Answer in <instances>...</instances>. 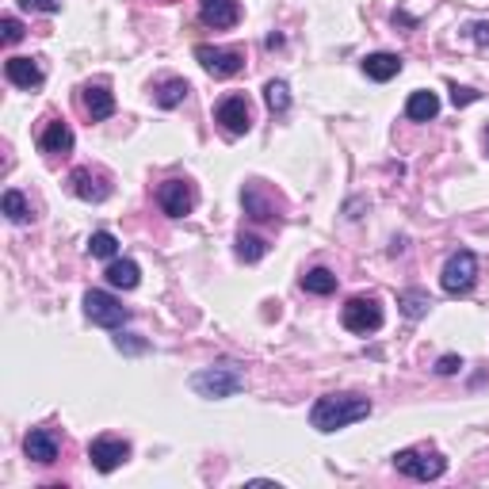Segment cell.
Masks as SVG:
<instances>
[{
  "label": "cell",
  "mask_w": 489,
  "mask_h": 489,
  "mask_svg": "<svg viewBox=\"0 0 489 489\" xmlns=\"http://www.w3.org/2000/svg\"><path fill=\"white\" fill-rule=\"evenodd\" d=\"M371 417V402L364 394H325L317 397L314 409H310V424L317 432H337V429H349V424Z\"/></svg>",
  "instance_id": "1"
},
{
  "label": "cell",
  "mask_w": 489,
  "mask_h": 489,
  "mask_svg": "<svg viewBox=\"0 0 489 489\" xmlns=\"http://www.w3.org/2000/svg\"><path fill=\"white\" fill-rule=\"evenodd\" d=\"M191 390L199 397H211V402H222V397H234L244 390V375L237 364H218V367H203L191 375Z\"/></svg>",
  "instance_id": "2"
},
{
  "label": "cell",
  "mask_w": 489,
  "mask_h": 489,
  "mask_svg": "<svg viewBox=\"0 0 489 489\" xmlns=\"http://www.w3.org/2000/svg\"><path fill=\"white\" fill-rule=\"evenodd\" d=\"M394 467L413 482H436V478H444L447 459L440 452H429V447H405V452L394 455Z\"/></svg>",
  "instance_id": "3"
},
{
  "label": "cell",
  "mask_w": 489,
  "mask_h": 489,
  "mask_svg": "<svg viewBox=\"0 0 489 489\" xmlns=\"http://www.w3.org/2000/svg\"><path fill=\"white\" fill-rule=\"evenodd\" d=\"M474 283H478V256L470 249H459V253L447 256V264L440 272V287L447 294H470Z\"/></svg>",
  "instance_id": "4"
},
{
  "label": "cell",
  "mask_w": 489,
  "mask_h": 489,
  "mask_svg": "<svg viewBox=\"0 0 489 489\" xmlns=\"http://www.w3.org/2000/svg\"><path fill=\"white\" fill-rule=\"evenodd\" d=\"M341 321H344V329H349V333L367 337V333L382 329V306H379V299H371V294H356V299L344 302Z\"/></svg>",
  "instance_id": "5"
},
{
  "label": "cell",
  "mask_w": 489,
  "mask_h": 489,
  "mask_svg": "<svg viewBox=\"0 0 489 489\" xmlns=\"http://www.w3.org/2000/svg\"><path fill=\"white\" fill-rule=\"evenodd\" d=\"M84 314L92 325H104V329H123L131 321V310L115 299L111 291H88L84 294Z\"/></svg>",
  "instance_id": "6"
},
{
  "label": "cell",
  "mask_w": 489,
  "mask_h": 489,
  "mask_svg": "<svg viewBox=\"0 0 489 489\" xmlns=\"http://www.w3.org/2000/svg\"><path fill=\"white\" fill-rule=\"evenodd\" d=\"M196 61L203 69H207L211 76H218V81H226V76H237L244 69V54L234 46H196Z\"/></svg>",
  "instance_id": "7"
},
{
  "label": "cell",
  "mask_w": 489,
  "mask_h": 489,
  "mask_svg": "<svg viewBox=\"0 0 489 489\" xmlns=\"http://www.w3.org/2000/svg\"><path fill=\"white\" fill-rule=\"evenodd\" d=\"M241 207L249 218H256V222H279V199L261 180H249V184L241 188Z\"/></svg>",
  "instance_id": "8"
},
{
  "label": "cell",
  "mask_w": 489,
  "mask_h": 489,
  "mask_svg": "<svg viewBox=\"0 0 489 489\" xmlns=\"http://www.w3.org/2000/svg\"><path fill=\"white\" fill-rule=\"evenodd\" d=\"M88 459H92V467L100 474H111L131 459V444L119 440V436H96L92 447H88Z\"/></svg>",
  "instance_id": "9"
},
{
  "label": "cell",
  "mask_w": 489,
  "mask_h": 489,
  "mask_svg": "<svg viewBox=\"0 0 489 489\" xmlns=\"http://www.w3.org/2000/svg\"><path fill=\"white\" fill-rule=\"evenodd\" d=\"M157 203L169 218H188L196 211V188H191L188 180H164L157 188Z\"/></svg>",
  "instance_id": "10"
},
{
  "label": "cell",
  "mask_w": 489,
  "mask_h": 489,
  "mask_svg": "<svg viewBox=\"0 0 489 489\" xmlns=\"http://www.w3.org/2000/svg\"><path fill=\"white\" fill-rule=\"evenodd\" d=\"M69 191H73L76 199H84V203H104L111 196V180L100 169H88V164H81V169L69 172Z\"/></svg>",
  "instance_id": "11"
},
{
  "label": "cell",
  "mask_w": 489,
  "mask_h": 489,
  "mask_svg": "<svg viewBox=\"0 0 489 489\" xmlns=\"http://www.w3.org/2000/svg\"><path fill=\"white\" fill-rule=\"evenodd\" d=\"M214 119L222 123V131L234 134V138L253 131V108H249V100L244 96H226L222 104L214 108Z\"/></svg>",
  "instance_id": "12"
},
{
  "label": "cell",
  "mask_w": 489,
  "mask_h": 489,
  "mask_svg": "<svg viewBox=\"0 0 489 489\" xmlns=\"http://www.w3.org/2000/svg\"><path fill=\"white\" fill-rule=\"evenodd\" d=\"M199 20L214 31H229L241 23V4L237 0H199Z\"/></svg>",
  "instance_id": "13"
},
{
  "label": "cell",
  "mask_w": 489,
  "mask_h": 489,
  "mask_svg": "<svg viewBox=\"0 0 489 489\" xmlns=\"http://www.w3.org/2000/svg\"><path fill=\"white\" fill-rule=\"evenodd\" d=\"M4 76H8V81L16 84V88H28V92H31V88H43L46 69L38 66L35 58H8V61H4Z\"/></svg>",
  "instance_id": "14"
},
{
  "label": "cell",
  "mask_w": 489,
  "mask_h": 489,
  "mask_svg": "<svg viewBox=\"0 0 489 489\" xmlns=\"http://www.w3.org/2000/svg\"><path fill=\"white\" fill-rule=\"evenodd\" d=\"M81 108L88 111V119H92V123L111 119V115H115V96L108 92L104 84H84L81 88Z\"/></svg>",
  "instance_id": "15"
},
{
  "label": "cell",
  "mask_w": 489,
  "mask_h": 489,
  "mask_svg": "<svg viewBox=\"0 0 489 489\" xmlns=\"http://www.w3.org/2000/svg\"><path fill=\"white\" fill-rule=\"evenodd\" d=\"M23 452H28V459L50 467V462L58 459V436L50 432V429H31V436L23 440Z\"/></svg>",
  "instance_id": "16"
},
{
  "label": "cell",
  "mask_w": 489,
  "mask_h": 489,
  "mask_svg": "<svg viewBox=\"0 0 489 489\" xmlns=\"http://www.w3.org/2000/svg\"><path fill=\"white\" fill-rule=\"evenodd\" d=\"M38 149L43 153H69L73 149V131H69V123H61V119H50L43 126V134H38Z\"/></svg>",
  "instance_id": "17"
},
{
  "label": "cell",
  "mask_w": 489,
  "mask_h": 489,
  "mask_svg": "<svg viewBox=\"0 0 489 489\" xmlns=\"http://www.w3.org/2000/svg\"><path fill=\"white\" fill-rule=\"evenodd\" d=\"M402 66H405V61L397 58V54H386V50H379V54H367V58H364V73L371 76V81H379V84L394 81V76L402 73Z\"/></svg>",
  "instance_id": "18"
},
{
  "label": "cell",
  "mask_w": 489,
  "mask_h": 489,
  "mask_svg": "<svg viewBox=\"0 0 489 489\" xmlns=\"http://www.w3.org/2000/svg\"><path fill=\"white\" fill-rule=\"evenodd\" d=\"M440 115V96L429 92V88H421V92H413L405 100V119H413V123H429Z\"/></svg>",
  "instance_id": "19"
},
{
  "label": "cell",
  "mask_w": 489,
  "mask_h": 489,
  "mask_svg": "<svg viewBox=\"0 0 489 489\" xmlns=\"http://www.w3.org/2000/svg\"><path fill=\"white\" fill-rule=\"evenodd\" d=\"M188 92H191V88H188L184 76H169V81H161L157 88H153V104L164 108V111H172V108L184 104Z\"/></svg>",
  "instance_id": "20"
},
{
  "label": "cell",
  "mask_w": 489,
  "mask_h": 489,
  "mask_svg": "<svg viewBox=\"0 0 489 489\" xmlns=\"http://www.w3.org/2000/svg\"><path fill=\"white\" fill-rule=\"evenodd\" d=\"M104 276H108V283H111L115 291H134L138 283H141V268L134 261H119V256H115Z\"/></svg>",
  "instance_id": "21"
},
{
  "label": "cell",
  "mask_w": 489,
  "mask_h": 489,
  "mask_svg": "<svg viewBox=\"0 0 489 489\" xmlns=\"http://www.w3.org/2000/svg\"><path fill=\"white\" fill-rule=\"evenodd\" d=\"M0 211H4V218H8L12 226L31 222V203L23 199V191H16V188H8V191H4V199H0Z\"/></svg>",
  "instance_id": "22"
},
{
  "label": "cell",
  "mask_w": 489,
  "mask_h": 489,
  "mask_svg": "<svg viewBox=\"0 0 489 489\" xmlns=\"http://www.w3.org/2000/svg\"><path fill=\"white\" fill-rule=\"evenodd\" d=\"M397 310H402L409 321H421L424 314L432 310V299L424 291H417V287H409V291H402L397 294Z\"/></svg>",
  "instance_id": "23"
},
{
  "label": "cell",
  "mask_w": 489,
  "mask_h": 489,
  "mask_svg": "<svg viewBox=\"0 0 489 489\" xmlns=\"http://www.w3.org/2000/svg\"><path fill=\"white\" fill-rule=\"evenodd\" d=\"M237 261H244V264H256V261H264L268 256V241L264 237H256V234H237Z\"/></svg>",
  "instance_id": "24"
},
{
  "label": "cell",
  "mask_w": 489,
  "mask_h": 489,
  "mask_svg": "<svg viewBox=\"0 0 489 489\" xmlns=\"http://www.w3.org/2000/svg\"><path fill=\"white\" fill-rule=\"evenodd\" d=\"M264 104L272 115H287L291 111V88L287 81H268L264 84Z\"/></svg>",
  "instance_id": "25"
},
{
  "label": "cell",
  "mask_w": 489,
  "mask_h": 489,
  "mask_svg": "<svg viewBox=\"0 0 489 489\" xmlns=\"http://www.w3.org/2000/svg\"><path fill=\"white\" fill-rule=\"evenodd\" d=\"M302 291L306 294H333L337 291V276H333L329 268H310V272L302 276Z\"/></svg>",
  "instance_id": "26"
},
{
  "label": "cell",
  "mask_w": 489,
  "mask_h": 489,
  "mask_svg": "<svg viewBox=\"0 0 489 489\" xmlns=\"http://www.w3.org/2000/svg\"><path fill=\"white\" fill-rule=\"evenodd\" d=\"M88 253H92L96 261H115V256H119V237L108 234V229H96V234L88 237Z\"/></svg>",
  "instance_id": "27"
},
{
  "label": "cell",
  "mask_w": 489,
  "mask_h": 489,
  "mask_svg": "<svg viewBox=\"0 0 489 489\" xmlns=\"http://www.w3.org/2000/svg\"><path fill=\"white\" fill-rule=\"evenodd\" d=\"M115 349L126 352V356H141V352H149V344L141 337H134V333H119V337H115Z\"/></svg>",
  "instance_id": "28"
},
{
  "label": "cell",
  "mask_w": 489,
  "mask_h": 489,
  "mask_svg": "<svg viewBox=\"0 0 489 489\" xmlns=\"http://www.w3.org/2000/svg\"><path fill=\"white\" fill-rule=\"evenodd\" d=\"M462 35H467L470 43H478L482 50H489V23H485V20H474V23H467V28H462Z\"/></svg>",
  "instance_id": "29"
},
{
  "label": "cell",
  "mask_w": 489,
  "mask_h": 489,
  "mask_svg": "<svg viewBox=\"0 0 489 489\" xmlns=\"http://www.w3.org/2000/svg\"><path fill=\"white\" fill-rule=\"evenodd\" d=\"M0 31H4V43L12 46V43H20V38H23V23L16 16H4V20H0Z\"/></svg>",
  "instance_id": "30"
},
{
  "label": "cell",
  "mask_w": 489,
  "mask_h": 489,
  "mask_svg": "<svg viewBox=\"0 0 489 489\" xmlns=\"http://www.w3.org/2000/svg\"><path fill=\"white\" fill-rule=\"evenodd\" d=\"M20 8H28V12H43V16H58V12H61L58 0H20Z\"/></svg>",
  "instance_id": "31"
},
{
  "label": "cell",
  "mask_w": 489,
  "mask_h": 489,
  "mask_svg": "<svg viewBox=\"0 0 489 489\" xmlns=\"http://www.w3.org/2000/svg\"><path fill=\"white\" fill-rule=\"evenodd\" d=\"M474 100H482V92H474V88H459V84H452V104H455V108H467V104H474Z\"/></svg>",
  "instance_id": "32"
},
{
  "label": "cell",
  "mask_w": 489,
  "mask_h": 489,
  "mask_svg": "<svg viewBox=\"0 0 489 489\" xmlns=\"http://www.w3.org/2000/svg\"><path fill=\"white\" fill-rule=\"evenodd\" d=\"M459 367H462L459 356H440V359H436V375H455Z\"/></svg>",
  "instance_id": "33"
},
{
  "label": "cell",
  "mask_w": 489,
  "mask_h": 489,
  "mask_svg": "<svg viewBox=\"0 0 489 489\" xmlns=\"http://www.w3.org/2000/svg\"><path fill=\"white\" fill-rule=\"evenodd\" d=\"M485 149H489V126H485Z\"/></svg>",
  "instance_id": "34"
}]
</instances>
